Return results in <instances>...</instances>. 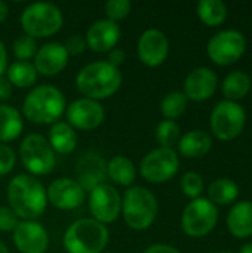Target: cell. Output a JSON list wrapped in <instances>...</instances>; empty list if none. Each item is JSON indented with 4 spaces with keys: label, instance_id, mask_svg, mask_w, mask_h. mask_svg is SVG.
I'll return each mask as SVG.
<instances>
[{
    "label": "cell",
    "instance_id": "1",
    "mask_svg": "<svg viewBox=\"0 0 252 253\" xmlns=\"http://www.w3.org/2000/svg\"><path fill=\"white\" fill-rule=\"evenodd\" d=\"M7 200L13 213L24 221L39 218L48 205L45 187L31 175H18L9 182Z\"/></svg>",
    "mask_w": 252,
    "mask_h": 253
},
{
    "label": "cell",
    "instance_id": "2",
    "mask_svg": "<svg viewBox=\"0 0 252 253\" xmlns=\"http://www.w3.org/2000/svg\"><path fill=\"white\" fill-rule=\"evenodd\" d=\"M122 84V73L107 61L91 62L83 67L77 77L76 86L85 98L98 101L114 95Z\"/></svg>",
    "mask_w": 252,
    "mask_h": 253
},
{
    "label": "cell",
    "instance_id": "3",
    "mask_svg": "<svg viewBox=\"0 0 252 253\" xmlns=\"http://www.w3.org/2000/svg\"><path fill=\"white\" fill-rule=\"evenodd\" d=\"M65 110V98L55 86L34 87L24 99L22 111L27 120L39 125L56 123Z\"/></svg>",
    "mask_w": 252,
    "mask_h": 253
},
{
    "label": "cell",
    "instance_id": "4",
    "mask_svg": "<svg viewBox=\"0 0 252 253\" xmlns=\"http://www.w3.org/2000/svg\"><path fill=\"white\" fill-rule=\"evenodd\" d=\"M107 243L108 230L91 218L74 221L64 234V248L68 253H101Z\"/></svg>",
    "mask_w": 252,
    "mask_h": 253
},
{
    "label": "cell",
    "instance_id": "5",
    "mask_svg": "<svg viewBox=\"0 0 252 253\" xmlns=\"http://www.w3.org/2000/svg\"><path fill=\"white\" fill-rule=\"evenodd\" d=\"M122 215L129 228L147 230L157 216V200L154 194L144 187L126 190L122 199Z\"/></svg>",
    "mask_w": 252,
    "mask_h": 253
},
{
    "label": "cell",
    "instance_id": "6",
    "mask_svg": "<svg viewBox=\"0 0 252 253\" xmlns=\"http://www.w3.org/2000/svg\"><path fill=\"white\" fill-rule=\"evenodd\" d=\"M62 22L64 18L61 10L52 3H33L21 13V27L25 34L33 39L56 34L61 30Z\"/></svg>",
    "mask_w": 252,
    "mask_h": 253
},
{
    "label": "cell",
    "instance_id": "7",
    "mask_svg": "<svg viewBox=\"0 0 252 253\" xmlns=\"http://www.w3.org/2000/svg\"><path fill=\"white\" fill-rule=\"evenodd\" d=\"M247 125V113L239 102L221 101L218 102L209 117V126L212 133L220 141H232L238 138Z\"/></svg>",
    "mask_w": 252,
    "mask_h": 253
},
{
    "label": "cell",
    "instance_id": "8",
    "mask_svg": "<svg viewBox=\"0 0 252 253\" xmlns=\"http://www.w3.org/2000/svg\"><path fill=\"white\" fill-rule=\"evenodd\" d=\"M218 222L217 206L205 197L192 200L181 215L183 231L193 239H201L209 234Z\"/></svg>",
    "mask_w": 252,
    "mask_h": 253
},
{
    "label": "cell",
    "instance_id": "9",
    "mask_svg": "<svg viewBox=\"0 0 252 253\" xmlns=\"http://www.w3.org/2000/svg\"><path fill=\"white\" fill-rule=\"evenodd\" d=\"M19 156L24 168L33 175H48L53 170L56 163L49 141L37 133L24 138L19 147Z\"/></svg>",
    "mask_w": 252,
    "mask_h": 253
},
{
    "label": "cell",
    "instance_id": "10",
    "mask_svg": "<svg viewBox=\"0 0 252 253\" xmlns=\"http://www.w3.org/2000/svg\"><path fill=\"white\" fill-rule=\"evenodd\" d=\"M245 50L247 39L244 33L235 28H227L214 34L206 44V53L209 59L223 67L238 62Z\"/></svg>",
    "mask_w": 252,
    "mask_h": 253
},
{
    "label": "cell",
    "instance_id": "11",
    "mask_svg": "<svg viewBox=\"0 0 252 253\" xmlns=\"http://www.w3.org/2000/svg\"><path fill=\"white\" fill-rule=\"evenodd\" d=\"M180 169L178 154L172 148H154L151 150L140 165V173L151 184H162L172 179Z\"/></svg>",
    "mask_w": 252,
    "mask_h": 253
},
{
    "label": "cell",
    "instance_id": "12",
    "mask_svg": "<svg viewBox=\"0 0 252 253\" xmlns=\"http://www.w3.org/2000/svg\"><path fill=\"white\" fill-rule=\"evenodd\" d=\"M89 211L92 219L101 224H110L117 219L122 211V199L117 190L108 184H102L91 191Z\"/></svg>",
    "mask_w": 252,
    "mask_h": 253
},
{
    "label": "cell",
    "instance_id": "13",
    "mask_svg": "<svg viewBox=\"0 0 252 253\" xmlns=\"http://www.w3.org/2000/svg\"><path fill=\"white\" fill-rule=\"evenodd\" d=\"M67 120L73 129L92 130L104 120V108L98 101L80 98L67 107Z\"/></svg>",
    "mask_w": 252,
    "mask_h": 253
},
{
    "label": "cell",
    "instance_id": "14",
    "mask_svg": "<svg viewBox=\"0 0 252 253\" xmlns=\"http://www.w3.org/2000/svg\"><path fill=\"white\" fill-rule=\"evenodd\" d=\"M169 53V42L157 28L146 30L138 40V58L147 67H159Z\"/></svg>",
    "mask_w": 252,
    "mask_h": 253
},
{
    "label": "cell",
    "instance_id": "15",
    "mask_svg": "<svg viewBox=\"0 0 252 253\" xmlns=\"http://www.w3.org/2000/svg\"><path fill=\"white\" fill-rule=\"evenodd\" d=\"M76 176L85 191H92L104 184L107 178V163L97 153H83L76 162Z\"/></svg>",
    "mask_w": 252,
    "mask_h": 253
},
{
    "label": "cell",
    "instance_id": "16",
    "mask_svg": "<svg viewBox=\"0 0 252 253\" xmlns=\"http://www.w3.org/2000/svg\"><path fill=\"white\" fill-rule=\"evenodd\" d=\"M184 90L187 99H192L195 102H202L209 99L217 87H218V77L215 71H212L208 67H198L192 70L186 80H184Z\"/></svg>",
    "mask_w": 252,
    "mask_h": 253
},
{
    "label": "cell",
    "instance_id": "17",
    "mask_svg": "<svg viewBox=\"0 0 252 253\" xmlns=\"http://www.w3.org/2000/svg\"><path fill=\"white\" fill-rule=\"evenodd\" d=\"M48 200L58 209L71 211L79 208L85 200V190L71 178H59L50 182L46 190Z\"/></svg>",
    "mask_w": 252,
    "mask_h": 253
},
{
    "label": "cell",
    "instance_id": "18",
    "mask_svg": "<svg viewBox=\"0 0 252 253\" xmlns=\"http://www.w3.org/2000/svg\"><path fill=\"white\" fill-rule=\"evenodd\" d=\"M13 243L21 253H45L49 246V237L42 224L22 221L13 230Z\"/></svg>",
    "mask_w": 252,
    "mask_h": 253
},
{
    "label": "cell",
    "instance_id": "19",
    "mask_svg": "<svg viewBox=\"0 0 252 253\" xmlns=\"http://www.w3.org/2000/svg\"><path fill=\"white\" fill-rule=\"evenodd\" d=\"M68 53L64 47V44L61 43H46L43 44L34 55V68L37 71V74H43L48 77L56 76L59 74L67 62H68Z\"/></svg>",
    "mask_w": 252,
    "mask_h": 253
},
{
    "label": "cell",
    "instance_id": "20",
    "mask_svg": "<svg viewBox=\"0 0 252 253\" xmlns=\"http://www.w3.org/2000/svg\"><path fill=\"white\" fill-rule=\"evenodd\" d=\"M120 39V28L117 22L110 19H100L94 22L86 33V46L94 52H110Z\"/></svg>",
    "mask_w": 252,
    "mask_h": 253
},
{
    "label": "cell",
    "instance_id": "21",
    "mask_svg": "<svg viewBox=\"0 0 252 253\" xmlns=\"http://www.w3.org/2000/svg\"><path fill=\"white\" fill-rule=\"evenodd\" d=\"M227 230L236 239H247L252 236V202L242 200L232 206L227 213Z\"/></svg>",
    "mask_w": 252,
    "mask_h": 253
},
{
    "label": "cell",
    "instance_id": "22",
    "mask_svg": "<svg viewBox=\"0 0 252 253\" xmlns=\"http://www.w3.org/2000/svg\"><path fill=\"white\" fill-rule=\"evenodd\" d=\"M178 151L187 159H201L212 148V138L208 132L195 129L183 135L178 141Z\"/></svg>",
    "mask_w": 252,
    "mask_h": 253
},
{
    "label": "cell",
    "instance_id": "23",
    "mask_svg": "<svg viewBox=\"0 0 252 253\" xmlns=\"http://www.w3.org/2000/svg\"><path fill=\"white\" fill-rule=\"evenodd\" d=\"M49 144L53 151L59 154H70L77 145V135L68 123L56 122L49 130Z\"/></svg>",
    "mask_w": 252,
    "mask_h": 253
},
{
    "label": "cell",
    "instance_id": "24",
    "mask_svg": "<svg viewBox=\"0 0 252 253\" xmlns=\"http://www.w3.org/2000/svg\"><path fill=\"white\" fill-rule=\"evenodd\" d=\"M252 80L251 76L247 74L245 71H232L226 76V79L223 80V95L226 96L227 101H239L242 98H245L250 90H251Z\"/></svg>",
    "mask_w": 252,
    "mask_h": 253
},
{
    "label": "cell",
    "instance_id": "25",
    "mask_svg": "<svg viewBox=\"0 0 252 253\" xmlns=\"http://www.w3.org/2000/svg\"><path fill=\"white\" fill-rule=\"evenodd\" d=\"M24 127L21 114L10 105L0 104V142L16 139Z\"/></svg>",
    "mask_w": 252,
    "mask_h": 253
},
{
    "label": "cell",
    "instance_id": "26",
    "mask_svg": "<svg viewBox=\"0 0 252 253\" xmlns=\"http://www.w3.org/2000/svg\"><path fill=\"white\" fill-rule=\"evenodd\" d=\"M208 196L215 206H227L239 197V185L230 178H218L209 184Z\"/></svg>",
    "mask_w": 252,
    "mask_h": 253
},
{
    "label": "cell",
    "instance_id": "27",
    "mask_svg": "<svg viewBox=\"0 0 252 253\" xmlns=\"http://www.w3.org/2000/svg\"><path fill=\"white\" fill-rule=\"evenodd\" d=\"M107 175L113 182L123 187H129L135 181V165L125 156H114L107 163Z\"/></svg>",
    "mask_w": 252,
    "mask_h": 253
},
{
    "label": "cell",
    "instance_id": "28",
    "mask_svg": "<svg viewBox=\"0 0 252 253\" xmlns=\"http://www.w3.org/2000/svg\"><path fill=\"white\" fill-rule=\"evenodd\" d=\"M196 12L199 19L208 27H218L227 18V6L221 0H201Z\"/></svg>",
    "mask_w": 252,
    "mask_h": 253
},
{
    "label": "cell",
    "instance_id": "29",
    "mask_svg": "<svg viewBox=\"0 0 252 253\" xmlns=\"http://www.w3.org/2000/svg\"><path fill=\"white\" fill-rule=\"evenodd\" d=\"M6 73L9 83L16 87H30L37 80V71L34 65L25 61H15L6 68Z\"/></svg>",
    "mask_w": 252,
    "mask_h": 253
},
{
    "label": "cell",
    "instance_id": "30",
    "mask_svg": "<svg viewBox=\"0 0 252 253\" xmlns=\"http://www.w3.org/2000/svg\"><path fill=\"white\" fill-rule=\"evenodd\" d=\"M187 105H189V99L186 98V95L180 90H175V92L168 93L162 99L160 111L165 120H174L184 114V111L187 110Z\"/></svg>",
    "mask_w": 252,
    "mask_h": 253
},
{
    "label": "cell",
    "instance_id": "31",
    "mask_svg": "<svg viewBox=\"0 0 252 253\" xmlns=\"http://www.w3.org/2000/svg\"><path fill=\"white\" fill-rule=\"evenodd\" d=\"M181 138V129L175 120H162L156 127V139L163 148H172Z\"/></svg>",
    "mask_w": 252,
    "mask_h": 253
},
{
    "label": "cell",
    "instance_id": "32",
    "mask_svg": "<svg viewBox=\"0 0 252 253\" xmlns=\"http://www.w3.org/2000/svg\"><path fill=\"white\" fill-rule=\"evenodd\" d=\"M12 50H13V55L18 58V61L28 62V59L34 58V55L37 52L36 40L27 34H21L15 39Z\"/></svg>",
    "mask_w": 252,
    "mask_h": 253
},
{
    "label": "cell",
    "instance_id": "33",
    "mask_svg": "<svg viewBox=\"0 0 252 253\" xmlns=\"http://www.w3.org/2000/svg\"><path fill=\"white\" fill-rule=\"evenodd\" d=\"M205 188V182L201 173L198 172H187L181 178V190L183 193L190 197L192 200L199 199Z\"/></svg>",
    "mask_w": 252,
    "mask_h": 253
},
{
    "label": "cell",
    "instance_id": "34",
    "mask_svg": "<svg viewBox=\"0 0 252 253\" xmlns=\"http://www.w3.org/2000/svg\"><path fill=\"white\" fill-rule=\"evenodd\" d=\"M107 19L116 22L123 19L131 12V1L129 0H108L104 6Z\"/></svg>",
    "mask_w": 252,
    "mask_h": 253
},
{
    "label": "cell",
    "instance_id": "35",
    "mask_svg": "<svg viewBox=\"0 0 252 253\" xmlns=\"http://www.w3.org/2000/svg\"><path fill=\"white\" fill-rule=\"evenodd\" d=\"M15 162H16V157H15L13 150L7 147L6 144H0V175L9 173L13 169Z\"/></svg>",
    "mask_w": 252,
    "mask_h": 253
},
{
    "label": "cell",
    "instance_id": "36",
    "mask_svg": "<svg viewBox=\"0 0 252 253\" xmlns=\"http://www.w3.org/2000/svg\"><path fill=\"white\" fill-rule=\"evenodd\" d=\"M19 224V218L10 208L0 206V231H13Z\"/></svg>",
    "mask_w": 252,
    "mask_h": 253
},
{
    "label": "cell",
    "instance_id": "37",
    "mask_svg": "<svg viewBox=\"0 0 252 253\" xmlns=\"http://www.w3.org/2000/svg\"><path fill=\"white\" fill-rule=\"evenodd\" d=\"M64 47H65V50H67L68 55H80V53L85 52V49L88 46H86V40H85L83 36L74 34V36H71L67 40V43L64 44Z\"/></svg>",
    "mask_w": 252,
    "mask_h": 253
},
{
    "label": "cell",
    "instance_id": "38",
    "mask_svg": "<svg viewBox=\"0 0 252 253\" xmlns=\"http://www.w3.org/2000/svg\"><path fill=\"white\" fill-rule=\"evenodd\" d=\"M123 61H125V52L122 50V49H119V47H114V49H111L110 52H108V64H111L113 67H119L120 64H123Z\"/></svg>",
    "mask_w": 252,
    "mask_h": 253
},
{
    "label": "cell",
    "instance_id": "39",
    "mask_svg": "<svg viewBox=\"0 0 252 253\" xmlns=\"http://www.w3.org/2000/svg\"><path fill=\"white\" fill-rule=\"evenodd\" d=\"M144 253H181L178 249H175L174 246H169V245H151L146 249Z\"/></svg>",
    "mask_w": 252,
    "mask_h": 253
},
{
    "label": "cell",
    "instance_id": "40",
    "mask_svg": "<svg viewBox=\"0 0 252 253\" xmlns=\"http://www.w3.org/2000/svg\"><path fill=\"white\" fill-rule=\"evenodd\" d=\"M12 93V84L9 83V80L6 77H0V101H6L10 98Z\"/></svg>",
    "mask_w": 252,
    "mask_h": 253
},
{
    "label": "cell",
    "instance_id": "41",
    "mask_svg": "<svg viewBox=\"0 0 252 253\" xmlns=\"http://www.w3.org/2000/svg\"><path fill=\"white\" fill-rule=\"evenodd\" d=\"M6 68H7V52H6L3 42L0 40V77L3 76Z\"/></svg>",
    "mask_w": 252,
    "mask_h": 253
},
{
    "label": "cell",
    "instance_id": "42",
    "mask_svg": "<svg viewBox=\"0 0 252 253\" xmlns=\"http://www.w3.org/2000/svg\"><path fill=\"white\" fill-rule=\"evenodd\" d=\"M7 4L4 3V1H1L0 0V22H3L4 19H6V16H7Z\"/></svg>",
    "mask_w": 252,
    "mask_h": 253
},
{
    "label": "cell",
    "instance_id": "43",
    "mask_svg": "<svg viewBox=\"0 0 252 253\" xmlns=\"http://www.w3.org/2000/svg\"><path fill=\"white\" fill-rule=\"evenodd\" d=\"M239 253H252V242L251 243H245V245L241 248Z\"/></svg>",
    "mask_w": 252,
    "mask_h": 253
},
{
    "label": "cell",
    "instance_id": "44",
    "mask_svg": "<svg viewBox=\"0 0 252 253\" xmlns=\"http://www.w3.org/2000/svg\"><path fill=\"white\" fill-rule=\"evenodd\" d=\"M0 253H9V251H7V248L0 242Z\"/></svg>",
    "mask_w": 252,
    "mask_h": 253
},
{
    "label": "cell",
    "instance_id": "45",
    "mask_svg": "<svg viewBox=\"0 0 252 253\" xmlns=\"http://www.w3.org/2000/svg\"><path fill=\"white\" fill-rule=\"evenodd\" d=\"M214 253H232V252H214Z\"/></svg>",
    "mask_w": 252,
    "mask_h": 253
},
{
    "label": "cell",
    "instance_id": "46",
    "mask_svg": "<svg viewBox=\"0 0 252 253\" xmlns=\"http://www.w3.org/2000/svg\"><path fill=\"white\" fill-rule=\"evenodd\" d=\"M251 202H252V196H251Z\"/></svg>",
    "mask_w": 252,
    "mask_h": 253
}]
</instances>
